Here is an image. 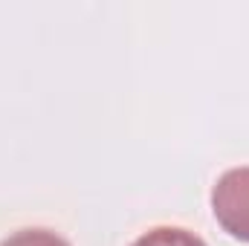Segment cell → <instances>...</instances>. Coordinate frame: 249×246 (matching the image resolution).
<instances>
[{"label":"cell","mask_w":249,"mask_h":246,"mask_svg":"<svg viewBox=\"0 0 249 246\" xmlns=\"http://www.w3.org/2000/svg\"><path fill=\"white\" fill-rule=\"evenodd\" d=\"M212 214L229 238L249 244V165L229 168L217 177L212 185Z\"/></svg>","instance_id":"6da1fadb"},{"label":"cell","mask_w":249,"mask_h":246,"mask_svg":"<svg viewBox=\"0 0 249 246\" xmlns=\"http://www.w3.org/2000/svg\"><path fill=\"white\" fill-rule=\"evenodd\" d=\"M130 246H209L200 235L188 232L183 226H154L142 232Z\"/></svg>","instance_id":"7a4b0ae2"},{"label":"cell","mask_w":249,"mask_h":246,"mask_svg":"<svg viewBox=\"0 0 249 246\" xmlns=\"http://www.w3.org/2000/svg\"><path fill=\"white\" fill-rule=\"evenodd\" d=\"M0 246H72V244L67 238H61L58 232H53V229L35 226V229H18V232H12L6 241H0Z\"/></svg>","instance_id":"3957f363"}]
</instances>
